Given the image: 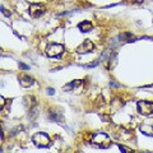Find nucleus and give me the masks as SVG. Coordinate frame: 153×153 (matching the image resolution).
Listing matches in <instances>:
<instances>
[{"label":"nucleus","mask_w":153,"mask_h":153,"mask_svg":"<svg viewBox=\"0 0 153 153\" xmlns=\"http://www.w3.org/2000/svg\"><path fill=\"white\" fill-rule=\"evenodd\" d=\"M18 65H19V68L23 69V70H30V66H28L27 64H25V63H22V61H21V63H19Z\"/></svg>","instance_id":"17"},{"label":"nucleus","mask_w":153,"mask_h":153,"mask_svg":"<svg viewBox=\"0 0 153 153\" xmlns=\"http://www.w3.org/2000/svg\"><path fill=\"white\" fill-rule=\"evenodd\" d=\"M0 110H4V106H5V98L3 97V96H0Z\"/></svg>","instance_id":"18"},{"label":"nucleus","mask_w":153,"mask_h":153,"mask_svg":"<svg viewBox=\"0 0 153 153\" xmlns=\"http://www.w3.org/2000/svg\"><path fill=\"white\" fill-rule=\"evenodd\" d=\"M140 131L148 137H153V117H148L140 124Z\"/></svg>","instance_id":"7"},{"label":"nucleus","mask_w":153,"mask_h":153,"mask_svg":"<svg viewBox=\"0 0 153 153\" xmlns=\"http://www.w3.org/2000/svg\"><path fill=\"white\" fill-rule=\"evenodd\" d=\"M83 87H84V82H83V80L82 79H75V80H73V82L65 84L63 87V91H65V92H73L75 94H79L83 91Z\"/></svg>","instance_id":"3"},{"label":"nucleus","mask_w":153,"mask_h":153,"mask_svg":"<svg viewBox=\"0 0 153 153\" xmlns=\"http://www.w3.org/2000/svg\"><path fill=\"white\" fill-rule=\"evenodd\" d=\"M119 40H121L124 42H135L137 37L130 32H123V33L119 35Z\"/></svg>","instance_id":"10"},{"label":"nucleus","mask_w":153,"mask_h":153,"mask_svg":"<svg viewBox=\"0 0 153 153\" xmlns=\"http://www.w3.org/2000/svg\"><path fill=\"white\" fill-rule=\"evenodd\" d=\"M117 147H119V149H120L121 152H131V151H133L131 148L125 147V146H121V144H117Z\"/></svg>","instance_id":"13"},{"label":"nucleus","mask_w":153,"mask_h":153,"mask_svg":"<svg viewBox=\"0 0 153 153\" xmlns=\"http://www.w3.org/2000/svg\"><path fill=\"white\" fill-rule=\"evenodd\" d=\"M46 93L49 96H54L55 94V89L54 88H46Z\"/></svg>","instance_id":"19"},{"label":"nucleus","mask_w":153,"mask_h":153,"mask_svg":"<svg viewBox=\"0 0 153 153\" xmlns=\"http://www.w3.org/2000/svg\"><path fill=\"white\" fill-rule=\"evenodd\" d=\"M32 142L35 143V146L38 147V148H47L50 146V143H51L50 137L44 131H38L36 134H33Z\"/></svg>","instance_id":"2"},{"label":"nucleus","mask_w":153,"mask_h":153,"mask_svg":"<svg viewBox=\"0 0 153 153\" xmlns=\"http://www.w3.org/2000/svg\"><path fill=\"white\" fill-rule=\"evenodd\" d=\"M100 64V60H96L94 63H92V64H89V65H84L83 68H96V66H97Z\"/></svg>","instance_id":"15"},{"label":"nucleus","mask_w":153,"mask_h":153,"mask_svg":"<svg viewBox=\"0 0 153 153\" xmlns=\"http://www.w3.org/2000/svg\"><path fill=\"white\" fill-rule=\"evenodd\" d=\"M64 50L65 49L61 44H50L46 49V55L49 57H59L60 55H63Z\"/></svg>","instance_id":"4"},{"label":"nucleus","mask_w":153,"mask_h":153,"mask_svg":"<svg viewBox=\"0 0 153 153\" xmlns=\"http://www.w3.org/2000/svg\"><path fill=\"white\" fill-rule=\"evenodd\" d=\"M137 107H138V112L142 115H146V116L153 114V103L149 101H143L142 100V101L137 103Z\"/></svg>","instance_id":"6"},{"label":"nucleus","mask_w":153,"mask_h":153,"mask_svg":"<svg viewBox=\"0 0 153 153\" xmlns=\"http://www.w3.org/2000/svg\"><path fill=\"white\" fill-rule=\"evenodd\" d=\"M78 28L82 32H89V31H92V28H93V25H92V22H89V21H83V22H80L79 25H78Z\"/></svg>","instance_id":"11"},{"label":"nucleus","mask_w":153,"mask_h":153,"mask_svg":"<svg viewBox=\"0 0 153 153\" xmlns=\"http://www.w3.org/2000/svg\"><path fill=\"white\" fill-rule=\"evenodd\" d=\"M46 12V8L44 4H38V3H35V4H31L30 8H28V13L32 18H40L41 16H44Z\"/></svg>","instance_id":"5"},{"label":"nucleus","mask_w":153,"mask_h":153,"mask_svg":"<svg viewBox=\"0 0 153 153\" xmlns=\"http://www.w3.org/2000/svg\"><path fill=\"white\" fill-rule=\"evenodd\" d=\"M89 144L96 148H100V149H107L111 146V139L105 131H96L92 134Z\"/></svg>","instance_id":"1"},{"label":"nucleus","mask_w":153,"mask_h":153,"mask_svg":"<svg viewBox=\"0 0 153 153\" xmlns=\"http://www.w3.org/2000/svg\"><path fill=\"white\" fill-rule=\"evenodd\" d=\"M94 50V44L91 40H84L82 44L76 47V52L78 54H88V52H92Z\"/></svg>","instance_id":"8"},{"label":"nucleus","mask_w":153,"mask_h":153,"mask_svg":"<svg viewBox=\"0 0 153 153\" xmlns=\"http://www.w3.org/2000/svg\"><path fill=\"white\" fill-rule=\"evenodd\" d=\"M19 83H21V85L23 88H30L35 84V79L30 75H23V76L19 78Z\"/></svg>","instance_id":"9"},{"label":"nucleus","mask_w":153,"mask_h":153,"mask_svg":"<svg viewBox=\"0 0 153 153\" xmlns=\"http://www.w3.org/2000/svg\"><path fill=\"white\" fill-rule=\"evenodd\" d=\"M31 112H32V114H30V117H31V119H32V117H35L36 115H37V107H35L33 110H31Z\"/></svg>","instance_id":"20"},{"label":"nucleus","mask_w":153,"mask_h":153,"mask_svg":"<svg viewBox=\"0 0 153 153\" xmlns=\"http://www.w3.org/2000/svg\"><path fill=\"white\" fill-rule=\"evenodd\" d=\"M110 87H111V88H120V87H121V84L116 83L115 80H111V82H110Z\"/></svg>","instance_id":"16"},{"label":"nucleus","mask_w":153,"mask_h":153,"mask_svg":"<svg viewBox=\"0 0 153 153\" xmlns=\"http://www.w3.org/2000/svg\"><path fill=\"white\" fill-rule=\"evenodd\" d=\"M0 9H1V13H3V14H4V16H5V17H8V18H9V17L12 16V13H10V12H8L7 9L4 8V5H1V7H0Z\"/></svg>","instance_id":"14"},{"label":"nucleus","mask_w":153,"mask_h":153,"mask_svg":"<svg viewBox=\"0 0 153 153\" xmlns=\"http://www.w3.org/2000/svg\"><path fill=\"white\" fill-rule=\"evenodd\" d=\"M49 119H50L51 121H55V123H63V120H64V117H63V115H61V112H54V111H50Z\"/></svg>","instance_id":"12"}]
</instances>
